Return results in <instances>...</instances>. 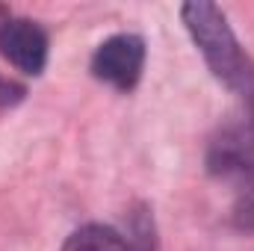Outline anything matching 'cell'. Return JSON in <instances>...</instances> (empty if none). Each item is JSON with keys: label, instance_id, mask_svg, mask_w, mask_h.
<instances>
[{"label": "cell", "instance_id": "6da1fadb", "mask_svg": "<svg viewBox=\"0 0 254 251\" xmlns=\"http://www.w3.org/2000/svg\"><path fill=\"white\" fill-rule=\"evenodd\" d=\"M181 18L184 27L192 36L195 48L201 51L204 63L210 68V74L231 89L240 101H252L254 98V63L252 57L243 51L240 39L234 36L228 15L207 0H192L181 6Z\"/></svg>", "mask_w": 254, "mask_h": 251}, {"label": "cell", "instance_id": "7a4b0ae2", "mask_svg": "<svg viewBox=\"0 0 254 251\" xmlns=\"http://www.w3.org/2000/svg\"><path fill=\"white\" fill-rule=\"evenodd\" d=\"M204 166L216 181L254 184V98L240 101V107L216 127L207 142Z\"/></svg>", "mask_w": 254, "mask_h": 251}, {"label": "cell", "instance_id": "3957f363", "mask_svg": "<svg viewBox=\"0 0 254 251\" xmlns=\"http://www.w3.org/2000/svg\"><path fill=\"white\" fill-rule=\"evenodd\" d=\"M89 71L95 80L119 92H133L145 71V39L136 33H119L104 39L92 54Z\"/></svg>", "mask_w": 254, "mask_h": 251}, {"label": "cell", "instance_id": "277c9868", "mask_svg": "<svg viewBox=\"0 0 254 251\" xmlns=\"http://www.w3.org/2000/svg\"><path fill=\"white\" fill-rule=\"evenodd\" d=\"M48 54H51L48 33L33 18L9 15L0 24V57L9 60L18 71H24L30 77H39L48 68Z\"/></svg>", "mask_w": 254, "mask_h": 251}, {"label": "cell", "instance_id": "5b68a950", "mask_svg": "<svg viewBox=\"0 0 254 251\" xmlns=\"http://www.w3.org/2000/svg\"><path fill=\"white\" fill-rule=\"evenodd\" d=\"M63 251H130V246H127V237L113 225L89 222L68 234Z\"/></svg>", "mask_w": 254, "mask_h": 251}, {"label": "cell", "instance_id": "8992f818", "mask_svg": "<svg viewBox=\"0 0 254 251\" xmlns=\"http://www.w3.org/2000/svg\"><path fill=\"white\" fill-rule=\"evenodd\" d=\"M127 246L130 251H160L157 225L148 204H136L130 210V228H127Z\"/></svg>", "mask_w": 254, "mask_h": 251}, {"label": "cell", "instance_id": "52a82bcc", "mask_svg": "<svg viewBox=\"0 0 254 251\" xmlns=\"http://www.w3.org/2000/svg\"><path fill=\"white\" fill-rule=\"evenodd\" d=\"M231 219H234V228H240L246 234H254V184L240 192Z\"/></svg>", "mask_w": 254, "mask_h": 251}, {"label": "cell", "instance_id": "ba28073f", "mask_svg": "<svg viewBox=\"0 0 254 251\" xmlns=\"http://www.w3.org/2000/svg\"><path fill=\"white\" fill-rule=\"evenodd\" d=\"M27 98V89L9 77H0V110H9V107H18L21 101Z\"/></svg>", "mask_w": 254, "mask_h": 251}, {"label": "cell", "instance_id": "9c48e42d", "mask_svg": "<svg viewBox=\"0 0 254 251\" xmlns=\"http://www.w3.org/2000/svg\"><path fill=\"white\" fill-rule=\"evenodd\" d=\"M9 15H12V12H9V9H6V6H0V24H3V21H6V18H9Z\"/></svg>", "mask_w": 254, "mask_h": 251}]
</instances>
